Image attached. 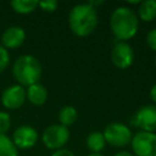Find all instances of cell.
I'll return each mask as SVG.
<instances>
[{"instance_id":"obj_25","label":"cell","mask_w":156,"mask_h":156,"mask_svg":"<svg viewBox=\"0 0 156 156\" xmlns=\"http://www.w3.org/2000/svg\"><path fill=\"white\" fill-rule=\"evenodd\" d=\"M87 156H104L102 154H89V155H87Z\"/></svg>"},{"instance_id":"obj_22","label":"cell","mask_w":156,"mask_h":156,"mask_svg":"<svg viewBox=\"0 0 156 156\" xmlns=\"http://www.w3.org/2000/svg\"><path fill=\"white\" fill-rule=\"evenodd\" d=\"M50 156H76L73 151H71L69 149H60V150H56V151H52V154Z\"/></svg>"},{"instance_id":"obj_17","label":"cell","mask_w":156,"mask_h":156,"mask_svg":"<svg viewBox=\"0 0 156 156\" xmlns=\"http://www.w3.org/2000/svg\"><path fill=\"white\" fill-rule=\"evenodd\" d=\"M0 156H18V149L6 134H0Z\"/></svg>"},{"instance_id":"obj_24","label":"cell","mask_w":156,"mask_h":156,"mask_svg":"<svg viewBox=\"0 0 156 156\" xmlns=\"http://www.w3.org/2000/svg\"><path fill=\"white\" fill-rule=\"evenodd\" d=\"M113 156H134L130 151H126V150H122V151H118L116 152Z\"/></svg>"},{"instance_id":"obj_3","label":"cell","mask_w":156,"mask_h":156,"mask_svg":"<svg viewBox=\"0 0 156 156\" xmlns=\"http://www.w3.org/2000/svg\"><path fill=\"white\" fill-rule=\"evenodd\" d=\"M11 71L17 84L27 88L32 84L39 83L43 74V66L34 55L23 54L15 60Z\"/></svg>"},{"instance_id":"obj_18","label":"cell","mask_w":156,"mask_h":156,"mask_svg":"<svg viewBox=\"0 0 156 156\" xmlns=\"http://www.w3.org/2000/svg\"><path fill=\"white\" fill-rule=\"evenodd\" d=\"M11 128V116L7 111H0V134H6Z\"/></svg>"},{"instance_id":"obj_26","label":"cell","mask_w":156,"mask_h":156,"mask_svg":"<svg viewBox=\"0 0 156 156\" xmlns=\"http://www.w3.org/2000/svg\"><path fill=\"white\" fill-rule=\"evenodd\" d=\"M154 65H155V68H156V55H155V60H154Z\"/></svg>"},{"instance_id":"obj_13","label":"cell","mask_w":156,"mask_h":156,"mask_svg":"<svg viewBox=\"0 0 156 156\" xmlns=\"http://www.w3.org/2000/svg\"><path fill=\"white\" fill-rule=\"evenodd\" d=\"M136 17L139 22H152L156 20V0L140 1L136 7Z\"/></svg>"},{"instance_id":"obj_10","label":"cell","mask_w":156,"mask_h":156,"mask_svg":"<svg viewBox=\"0 0 156 156\" xmlns=\"http://www.w3.org/2000/svg\"><path fill=\"white\" fill-rule=\"evenodd\" d=\"M11 139L17 149L28 150L37 144L39 139V134L34 127L29 124H22L13 130Z\"/></svg>"},{"instance_id":"obj_23","label":"cell","mask_w":156,"mask_h":156,"mask_svg":"<svg viewBox=\"0 0 156 156\" xmlns=\"http://www.w3.org/2000/svg\"><path fill=\"white\" fill-rule=\"evenodd\" d=\"M149 95H150V99H151V101L154 102V105H156V83L150 88Z\"/></svg>"},{"instance_id":"obj_8","label":"cell","mask_w":156,"mask_h":156,"mask_svg":"<svg viewBox=\"0 0 156 156\" xmlns=\"http://www.w3.org/2000/svg\"><path fill=\"white\" fill-rule=\"evenodd\" d=\"M110 58L118 69H127L134 62V50L128 41H116L111 49Z\"/></svg>"},{"instance_id":"obj_2","label":"cell","mask_w":156,"mask_h":156,"mask_svg":"<svg viewBox=\"0 0 156 156\" xmlns=\"http://www.w3.org/2000/svg\"><path fill=\"white\" fill-rule=\"evenodd\" d=\"M110 29L116 41H128L139 29V20L129 6H117L110 15Z\"/></svg>"},{"instance_id":"obj_14","label":"cell","mask_w":156,"mask_h":156,"mask_svg":"<svg viewBox=\"0 0 156 156\" xmlns=\"http://www.w3.org/2000/svg\"><path fill=\"white\" fill-rule=\"evenodd\" d=\"M85 145L90 151V154H101V151L106 147V141L102 132H98V130L90 132L87 135Z\"/></svg>"},{"instance_id":"obj_5","label":"cell","mask_w":156,"mask_h":156,"mask_svg":"<svg viewBox=\"0 0 156 156\" xmlns=\"http://www.w3.org/2000/svg\"><path fill=\"white\" fill-rule=\"evenodd\" d=\"M69 129L60 123H54L48 126L41 135L40 139L44 144V146H46L49 150L56 151L60 149H63L66 146V144L69 140Z\"/></svg>"},{"instance_id":"obj_20","label":"cell","mask_w":156,"mask_h":156,"mask_svg":"<svg viewBox=\"0 0 156 156\" xmlns=\"http://www.w3.org/2000/svg\"><path fill=\"white\" fill-rule=\"evenodd\" d=\"M10 65V52L2 45H0V73L4 72Z\"/></svg>"},{"instance_id":"obj_6","label":"cell","mask_w":156,"mask_h":156,"mask_svg":"<svg viewBox=\"0 0 156 156\" xmlns=\"http://www.w3.org/2000/svg\"><path fill=\"white\" fill-rule=\"evenodd\" d=\"M132 127L139 130L156 133V105H144L139 107L129 119Z\"/></svg>"},{"instance_id":"obj_1","label":"cell","mask_w":156,"mask_h":156,"mask_svg":"<svg viewBox=\"0 0 156 156\" xmlns=\"http://www.w3.org/2000/svg\"><path fill=\"white\" fill-rule=\"evenodd\" d=\"M68 27L69 30L79 37H89L94 33L99 23V15L96 9L90 6L88 2L76 4L68 12Z\"/></svg>"},{"instance_id":"obj_7","label":"cell","mask_w":156,"mask_h":156,"mask_svg":"<svg viewBox=\"0 0 156 156\" xmlns=\"http://www.w3.org/2000/svg\"><path fill=\"white\" fill-rule=\"evenodd\" d=\"M134 156H156V133L138 130L130 141Z\"/></svg>"},{"instance_id":"obj_16","label":"cell","mask_w":156,"mask_h":156,"mask_svg":"<svg viewBox=\"0 0 156 156\" xmlns=\"http://www.w3.org/2000/svg\"><path fill=\"white\" fill-rule=\"evenodd\" d=\"M10 6L13 12L18 15H29L38 9L37 0H12Z\"/></svg>"},{"instance_id":"obj_4","label":"cell","mask_w":156,"mask_h":156,"mask_svg":"<svg viewBox=\"0 0 156 156\" xmlns=\"http://www.w3.org/2000/svg\"><path fill=\"white\" fill-rule=\"evenodd\" d=\"M104 138L106 144L121 149L130 145L132 138H133V132L129 126L121 123V122H111L108 123L104 132Z\"/></svg>"},{"instance_id":"obj_12","label":"cell","mask_w":156,"mask_h":156,"mask_svg":"<svg viewBox=\"0 0 156 156\" xmlns=\"http://www.w3.org/2000/svg\"><path fill=\"white\" fill-rule=\"evenodd\" d=\"M26 98L34 106H43L48 100V90L41 83H35L26 88Z\"/></svg>"},{"instance_id":"obj_9","label":"cell","mask_w":156,"mask_h":156,"mask_svg":"<svg viewBox=\"0 0 156 156\" xmlns=\"http://www.w3.org/2000/svg\"><path fill=\"white\" fill-rule=\"evenodd\" d=\"M1 105L6 110H18L21 108L27 98H26V88L20 84H11L5 88L1 93Z\"/></svg>"},{"instance_id":"obj_19","label":"cell","mask_w":156,"mask_h":156,"mask_svg":"<svg viewBox=\"0 0 156 156\" xmlns=\"http://www.w3.org/2000/svg\"><path fill=\"white\" fill-rule=\"evenodd\" d=\"M38 7L45 12H55L58 7V2L56 0H44L38 1Z\"/></svg>"},{"instance_id":"obj_21","label":"cell","mask_w":156,"mask_h":156,"mask_svg":"<svg viewBox=\"0 0 156 156\" xmlns=\"http://www.w3.org/2000/svg\"><path fill=\"white\" fill-rule=\"evenodd\" d=\"M145 41H146L147 48L156 52V28H152V29H150L147 32Z\"/></svg>"},{"instance_id":"obj_15","label":"cell","mask_w":156,"mask_h":156,"mask_svg":"<svg viewBox=\"0 0 156 156\" xmlns=\"http://www.w3.org/2000/svg\"><path fill=\"white\" fill-rule=\"evenodd\" d=\"M77 117H78V112L76 110L74 106L72 105H65L60 108L58 111V115H57V118H58V123L65 126V127H69L72 126L76 121H77Z\"/></svg>"},{"instance_id":"obj_11","label":"cell","mask_w":156,"mask_h":156,"mask_svg":"<svg viewBox=\"0 0 156 156\" xmlns=\"http://www.w3.org/2000/svg\"><path fill=\"white\" fill-rule=\"evenodd\" d=\"M26 41V30L21 26H10L0 35V45L6 50L21 48Z\"/></svg>"}]
</instances>
